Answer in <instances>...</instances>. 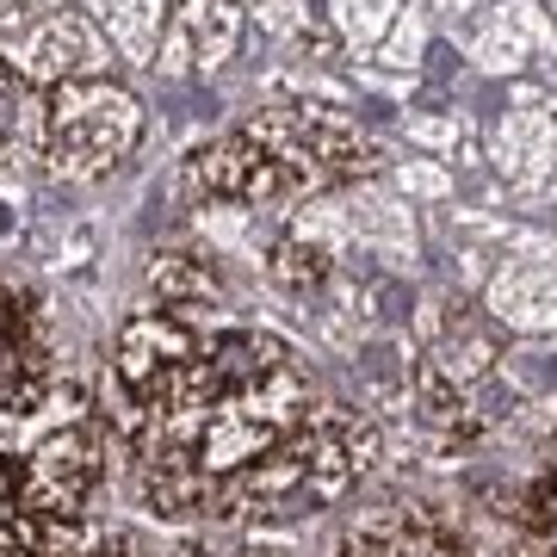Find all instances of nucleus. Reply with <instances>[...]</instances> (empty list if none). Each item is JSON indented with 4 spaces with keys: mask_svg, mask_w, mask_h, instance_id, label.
<instances>
[{
    "mask_svg": "<svg viewBox=\"0 0 557 557\" xmlns=\"http://www.w3.org/2000/svg\"><path fill=\"white\" fill-rule=\"evenodd\" d=\"M143 143V106L119 81H62L44 87V137L38 156L57 180H100L119 161L137 156Z\"/></svg>",
    "mask_w": 557,
    "mask_h": 557,
    "instance_id": "f257e3e1",
    "label": "nucleus"
},
{
    "mask_svg": "<svg viewBox=\"0 0 557 557\" xmlns=\"http://www.w3.org/2000/svg\"><path fill=\"white\" fill-rule=\"evenodd\" d=\"M335 557H478V545L465 533V515H453L446 502L409 496L354 515L335 539Z\"/></svg>",
    "mask_w": 557,
    "mask_h": 557,
    "instance_id": "f03ea898",
    "label": "nucleus"
},
{
    "mask_svg": "<svg viewBox=\"0 0 557 557\" xmlns=\"http://www.w3.org/2000/svg\"><path fill=\"white\" fill-rule=\"evenodd\" d=\"M180 193H186V205H236V211L304 199L298 186H292V174H285L248 131L199 143L193 156L180 161Z\"/></svg>",
    "mask_w": 557,
    "mask_h": 557,
    "instance_id": "7ed1b4c3",
    "label": "nucleus"
},
{
    "mask_svg": "<svg viewBox=\"0 0 557 557\" xmlns=\"http://www.w3.org/2000/svg\"><path fill=\"white\" fill-rule=\"evenodd\" d=\"M13 69H20L32 87H62V81H94L106 69V38L94 25L69 13V7H50L38 20L13 32Z\"/></svg>",
    "mask_w": 557,
    "mask_h": 557,
    "instance_id": "20e7f679",
    "label": "nucleus"
},
{
    "mask_svg": "<svg viewBox=\"0 0 557 557\" xmlns=\"http://www.w3.org/2000/svg\"><path fill=\"white\" fill-rule=\"evenodd\" d=\"M483 304H490V317L520 329V335L557 329V242H520V255L490 273Z\"/></svg>",
    "mask_w": 557,
    "mask_h": 557,
    "instance_id": "39448f33",
    "label": "nucleus"
},
{
    "mask_svg": "<svg viewBox=\"0 0 557 557\" xmlns=\"http://www.w3.org/2000/svg\"><path fill=\"white\" fill-rule=\"evenodd\" d=\"M236 38H242V0H186L149 69H161L168 81H186L193 69L211 75L236 57Z\"/></svg>",
    "mask_w": 557,
    "mask_h": 557,
    "instance_id": "423d86ee",
    "label": "nucleus"
},
{
    "mask_svg": "<svg viewBox=\"0 0 557 557\" xmlns=\"http://www.w3.org/2000/svg\"><path fill=\"white\" fill-rule=\"evenodd\" d=\"M557 50V25L539 13L533 0H496L483 7L478 32H471V62L496 69V75H515L533 57H552Z\"/></svg>",
    "mask_w": 557,
    "mask_h": 557,
    "instance_id": "0eeeda50",
    "label": "nucleus"
},
{
    "mask_svg": "<svg viewBox=\"0 0 557 557\" xmlns=\"http://www.w3.org/2000/svg\"><path fill=\"white\" fill-rule=\"evenodd\" d=\"M490 161L502 168V180L533 199L539 186L552 180L557 168V112L545 106H520L508 119L496 124V143H490Z\"/></svg>",
    "mask_w": 557,
    "mask_h": 557,
    "instance_id": "6e6552de",
    "label": "nucleus"
},
{
    "mask_svg": "<svg viewBox=\"0 0 557 557\" xmlns=\"http://www.w3.org/2000/svg\"><path fill=\"white\" fill-rule=\"evenodd\" d=\"M143 285H149V304L156 310H211L223 298L218 267L199 255H186V248H156L149 267H143Z\"/></svg>",
    "mask_w": 557,
    "mask_h": 557,
    "instance_id": "1a4fd4ad",
    "label": "nucleus"
},
{
    "mask_svg": "<svg viewBox=\"0 0 557 557\" xmlns=\"http://www.w3.org/2000/svg\"><path fill=\"white\" fill-rule=\"evenodd\" d=\"M335 267H341L335 248H322V242L304 236V230H285V236L267 248V273H273V285L292 292V298H322V292L335 285Z\"/></svg>",
    "mask_w": 557,
    "mask_h": 557,
    "instance_id": "9d476101",
    "label": "nucleus"
},
{
    "mask_svg": "<svg viewBox=\"0 0 557 557\" xmlns=\"http://www.w3.org/2000/svg\"><path fill=\"white\" fill-rule=\"evenodd\" d=\"M94 13L106 20L112 44H119L131 62H149L161 50V0H94Z\"/></svg>",
    "mask_w": 557,
    "mask_h": 557,
    "instance_id": "9b49d317",
    "label": "nucleus"
},
{
    "mask_svg": "<svg viewBox=\"0 0 557 557\" xmlns=\"http://www.w3.org/2000/svg\"><path fill=\"white\" fill-rule=\"evenodd\" d=\"M515 552L520 557H557V471L533 478L515 508Z\"/></svg>",
    "mask_w": 557,
    "mask_h": 557,
    "instance_id": "f8f14e48",
    "label": "nucleus"
},
{
    "mask_svg": "<svg viewBox=\"0 0 557 557\" xmlns=\"http://www.w3.org/2000/svg\"><path fill=\"white\" fill-rule=\"evenodd\" d=\"M397 20H403V0H329V32L347 50H384Z\"/></svg>",
    "mask_w": 557,
    "mask_h": 557,
    "instance_id": "ddd939ff",
    "label": "nucleus"
},
{
    "mask_svg": "<svg viewBox=\"0 0 557 557\" xmlns=\"http://www.w3.org/2000/svg\"><path fill=\"white\" fill-rule=\"evenodd\" d=\"M421 50H428V38H421V13H409V20H397V32L384 38L379 57L397 62V69H409V62H421Z\"/></svg>",
    "mask_w": 557,
    "mask_h": 557,
    "instance_id": "4468645a",
    "label": "nucleus"
},
{
    "mask_svg": "<svg viewBox=\"0 0 557 557\" xmlns=\"http://www.w3.org/2000/svg\"><path fill=\"white\" fill-rule=\"evenodd\" d=\"M397 186H403V193H416V199H440L453 180L440 174V168H428V161H403V168H397Z\"/></svg>",
    "mask_w": 557,
    "mask_h": 557,
    "instance_id": "2eb2a0df",
    "label": "nucleus"
},
{
    "mask_svg": "<svg viewBox=\"0 0 557 557\" xmlns=\"http://www.w3.org/2000/svg\"><path fill=\"white\" fill-rule=\"evenodd\" d=\"M57 0H0V32H25V25L38 20V13H50Z\"/></svg>",
    "mask_w": 557,
    "mask_h": 557,
    "instance_id": "dca6fc26",
    "label": "nucleus"
},
{
    "mask_svg": "<svg viewBox=\"0 0 557 557\" xmlns=\"http://www.w3.org/2000/svg\"><path fill=\"white\" fill-rule=\"evenodd\" d=\"M13 230H20V211H13V205H0V236H13Z\"/></svg>",
    "mask_w": 557,
    "mask_h": 557,
    "instance_id": "f3484780",
    "label": "nucleus"
}]
</instances>
